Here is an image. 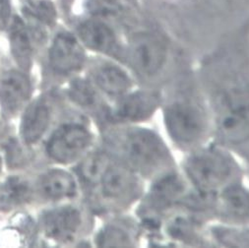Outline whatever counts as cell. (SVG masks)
<instances>
[{
    "mask_svg": "<svg viewBox=\"0 0 249 248\" xmlns=\"http://www.w3.org/2000/svg\"><path fill=\"white\" fill-rule=\"evenodd\" d=\"M208 101L214 139L235 152L249 146V45L229 41L195 64Z\"/></svg>",
    "mask_w": 249,
    "mask_h": 248,
    "instance_id": "6da1fadb",
    "label": "cell"
},
{
    "mask_svg": "<svg viewBox=\"0 0 249 248\" xmlns=\"http://www.w3.org/2000/svg\"><path fill=\"white\" fill-rule=\"evenodd\" d=\"M160 91L161 131L177 153L182 155L214 139L211 109L195 64L184 59Z\"/></svg>",
    "mask_w": 249,
    "mask_h": 248,
    "instance_id": "7a4b0ae2",
    "label": "cell"
},
{
    "mask_svg": "<svg viewBox=\"0 0 249 248\" xmlns=\"http://www.w3.org/2000/svg\"><path fill=\"white\" fill-rule=\"evenodd\" d=\"M103 147L146 182L178 168V159L162 131L153 124L109 125L102 129Z\"/></svg>",
    "mask_w": 249,
    "mask_h": 248,
    "instance_id": "3957f363",
    "label": "cell"
},
{
    "mask_svg": "<svg viewBox=\"0 0 249 248\" xmlns=\"http://www.w3.org/2000/svg\"><path fill=\"white\" fill-rule=\"evenodd\" d=\"M178 170L191 189L212 195L245 178L240 156L215 139L180 155Z\"/></svg>",
    "mask_w": 249,
    "mask_h": 248,
    "instance_id": "277c9868",
    "label": "cell"
},
{
    "mask_svg": "<svg viewBox=\"0 0 249 248\" xmlns=\"http://www.w3.org/2000/svg\"><path fill=\"white\" fill-rule=\"evenodd\" d=\"M183 58L178 57L161 34L151 30H140L124 38L123 63L139 85L161 89Z\"/></svg>",
    "mask_w": 249,
    "mask_h": 248,
    "instance_id": "5b68a950",
    "label": "cell"
},
{
    "mask_svg": "<svg viewBox=\"0 0 249 248\" xmlns=\"http://www.w3.org/2000/svg\"><path fill=\"white\" fill-rule=\"evenodd\" d=\"M190 187L178 168L146 182L133 213L145 233V246H163L161 229L178 212Z\"/></svg>",
    "mask_w": 249,
    "mask_h": 248,
    "instance_id": "8992f818",
    "label": "cell"
},
{
    "mask_svg": "<svg viewBox=\"0 0 249 248\" xmlns=\"http://www.w3.org/2000/svg\"><path fill=\"white\" fill-rule=\"evenodd\" d=\"M145 186V180L112 157L95 189L101 208L109 216L133 212Z\"/></svg>",
    "mask_w": 249,
    "mask_h": 248,
    "instance_id": "52a82bcc",
    "label": "cell"
},
{
    "mask_svg": "<svg viewBox=\"0 0 249 248\" xmlns=\"http://www.w3.org/2000/svg\"><path fill=\"white\" fill-rule=\"evenodd\" d=\"M160 106V89L138 84L110 103L107 123L105 127L128 124H151L159 116Z\"/></svg>",
    "mask_w": 249,
    "mask_h": 248,
    "instance_id": "ba28073f",
    "label": "cell"
},
{
    "mask_svg": "<svg viewBox=\"0 0 249 248\" xmlns=\"http://www.w3.org/2000/svg\"><path fill=\"white\" fill-rule=\"evenodd\" d=\"M209 224L185 212L178 211L162 226L163 246L213 247L209 235Z\"/></svg>",
    "mask_w": 249,
    "mask_h": 248,
    "instance_id": "9c48e42d",
    "label": "cell"
},
{
    "mask_svg": "<svg viewBox=\"0 0 249 248\" xmlns=\"http://www.w3.org/2000/svg\"><path fill=\"white\" fill-rule=\"evenodd\" d=\"M90 77L95 87L110 103L138 85L125 64L108 57H103L92 64Z\"/></svg>",
    "mask_w": 249,
    "mask_h": 248,
    "instance_id": "30bf717a",
    "label": "cell"
},
{
    "mask_svg": "<svg viewBox=\"0 0 249 248\" xmlns=\"http://www.w3.org/2000/svg\"><path fill=\"white\" fill-rule=\"evenodd\" d=\"M108 221L96 235L100 247H142L145 246L144 230L133 212L109 215Z\"/></svg>",
    "mask_w": 249,
    "mask_h": 248,
    "instance_id": "8fae6325",
    "label": "cell"
},
{
    "mask_svg": "<svg viewBox=\"0 0 249 248\" xmlns=\"http://www.w3.org/2000/svg\"><path fill=\"white\" fill-rule=\"evenodd\" d=\"M94 145V135L80 124H68L59 128L48 144L52 159L61 163H69L84 157Z\"/></svg>",
    "mask_w": 249,
    "mask_h": 248,
    "instance_id": "7c38bea8",
    "label": "cell"
},
{
    "mask_svg": "<svg viewBox=\"0 0 249 248\" xmlns=\"http://www.w3.org/2000/svg\"><path fill=\"white\" fill-rule=\"evenodd\" d=\"M215 223L249 228V183L245 178L217 194Z\"/></svg>",
    "mask_w": 249,
    "mask_h": 248,
    "instance_id": "4fadbf2b",
    "label": "cell"
},
{
    "mask_svg": "<svg viewBox=\"0 0 249 248\" xmlns=\"http://www.w3.org/2000/svg\"><path fill=\"white\" fill-rule=\"evenodd\" d=\"M79 36L89 50L102 54L103 57L123 62L124 38L106 23L97 20L83 23L79 28Z\"/></svg>",
    "mask_w": 249,
    "mask_h": 248,
    "instance_id": "5bb4252c",
    "label": "cell"
},
{
    "mask_svg": "<svg viewBox=\"0 0 249 248\" xmlns=\"http://www.w3.org/2000/svg\"><path fill=\"white\" fill-rule=\"evenodd\" d=\"M51 64L61 74L80 71L86 61V54L77 38L70 34H59L51 49Z\"/></svg>",
    "mask_w": 249,
    "mask_h": 248,
    "instance_id": "9a60e30c",
    "label": "cell"
},
{
    "mask_svg": "<svg viewBox=\"0 0 249 248\" xmlns=\"http://www.w3.org/2000/svg\"><path fill=\"white\" fill-rule=\"evenodd\" d=\"M82 224V213L75 207H63L49 212L44 217V229L47 235L59 242L74 240Z\"/></svg>",
    "mask_w": 249,
    "mask_h": 248,
    "instance_id": "2e32d148",
    "label": "cell"
},
{
    "mask_svg": "<svg viewBox=\"0 0 249 248\" xmlns=\"http://www.w3.org/2000/svg\"><path fill=\"white\" fill-rule=\"evenodd\" d=\"M31 94L29 80L21 73L11 70L0 79V104L7 114L19 111Z\"/></svg>",
    "mask_w": 249,
    "mask_h": 248,
    "instance_id": "e0dca14e",
    "label": "cell"
},
{
    "mask_svg": "<svg viewBox=\"0 0 249 248\" xmlns=\"http://www.w3.org/2000/svg\"><path fill=\"white\" fill-rule=\"evenodd\" d=\"M50 124V110L45 103L36 101L31 105L22 119L21 134L24 141L33 144L38 141Z\"/></svg>",
    "mask_w": 249,
    "mask_h": 248,
    "instance_id": "ac0fdd59",
    "label": "cell"
},
{
    "mask_svg": "<svg viewBox=\"0 0 249 248\" xmlns=\"http://www.w3.org/2000/svg\"><path fill=\"white\" fill-rule=\"evenodd\" d=\"M111 155L103 147L83 157L78 174L85 184L95 188L111 161Z\"/></svg>",
    "mask_w": 249,
    "mask_h": 248,
    "instance_id": "d6986e66",
    "label": "cell"
},
{
    "mask_svg": "<svg viewBox=\"0 0 249 248\" xmlns=\"http://www.w3.org/2000/svg\"><path fill=\"white\" fill-rule=\"evenodd\" d=\"M213 247H249V228L213 223L209 227Z\"/></svg>",
    "mask_w": 249,
    "mask_h": 248,
    "instance_id": "ffe728a7",
    "label": "cell"
},
{
    "mask_svg": "<svg viewBox=\"0 0 249 248\" xmlns=\"http://www.w3.org/2000/svg\"><path fill=\"white\" fill-rule=\"evenodd\" d=\"M9 39L16 62L22 69L28 70L32 61V47L26 26L19 17H15L10 24Z\"/></svg>",
    "mask_w": 249,
    "mask_h": 248,
    "instance_id": "44dd1931",
    "label": "cell"
},
{
    "mask_svg": "<svg viewBox=\"0 0 249 248\" xmlns=\"http://www.w3.org/2000/svg\"><path fill=\"white\" fill-rule=\"evenodd\" d=\"M40 190L52 199L70 198L76 194L77 185L72 177L63 171H52L46 174L39 182Z\"/></svg>",
    "mask_w": 249,
    "mask_h": 248,
    "instance_id": "7402d4cb",
    "label": "cell"
},
{
    "mask_svg": "<svg viewBox=\"0 0 249 248\" xmlns=\"http://www.w3.org/2000/svg\"><path fill=\"white\" fill-rule=\"evenodd\" d=\"M31 195V185L26 179L18 177H10L0 185V209H14L26 203Z\"/></svg>",
    "mask_w": 249,
    "mask_h": 248,
    "instance_id": "603a6c76",
    "label": "cell"
},
{
    "mask_svg": "<svg viewBox=\"0 0 249 248\" xmlns=\"http://www.w3.org/2000/svg\"><path fill=\"white\" fill-rule=\"evenodd\" d=\"M11 7L9 0H0V29H5L10 22Z\"/></svg>",
    "mask_w": 249,
    "mask_h": 248,
    "instance_id": "cb8c5ba5",
    "label": "cell"
},
{
    "mask_svg": "<svg viewBox=\"0 0 249 248\" xmlns=\"http://www.w3.org/2000/svg\"><path fill=\"white\" fill-rule=\"evenodd\" d=\"M236 153L240 156V158L243 161L244 170H245V179L249 183V146L242 149L239 152H236Z\"/></svg>",
    "mask_w": 249,
    "mask_h": 248,
    "instance_id": "d4e9b609",
    "label": "cell"
},
{
    "mask_svg": "<svg viewBox=\"0 0 249 248\" xmlns=\"http://www.w3.org/2000/svg\"><path fill=\"white\" fill-rule=\"evenodd\" d=\"M104 1H106V2L109 3V4H114V3H116L117 0H104Z\"/></svg>",
    "mask_w": 249,
    "mask_h": 248,
    "instance_id": "484cf974",
    "label": "cell"
},
{
    "mask_svg": "<svg viewBox=\"0 0 249 248\" xmlns=\"http://www.w3.org/2000/svg\"><path fill=\"white\" fill-rule=\"evenodd\" d=\"M1 165H2V162H1V159H0V172H1Z\"/></svg>",
    "mask_w": 249,
    "mask_h": 248,
    "instance_id": "4316f807",
    "label": "cell"
}]
</instances>
